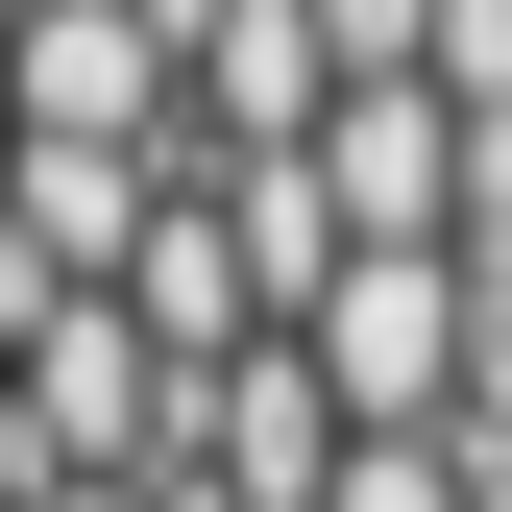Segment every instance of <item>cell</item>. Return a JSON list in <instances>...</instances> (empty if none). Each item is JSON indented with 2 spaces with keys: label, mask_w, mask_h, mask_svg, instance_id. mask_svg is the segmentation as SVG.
<instances>
[{
  "label": "cell",
  "mask_w": 512,
  "mask_h": 512,
  "mask_svg": "<svg viewBox=\"0 0 512 512\" xmlns=\"http://www.w3.org/2000/svg\"><path fill=\"white\" fill-rule=\"evenodd\" d=\"M293 342H317V391H342L366 439H464V391H488V269H464V244H366Z\"/></svg>",
  "instance_id": "cell-1"
},
{
  "label": "cell",
  "mask_w": 512,
  "mask_h": 512,
  "mask_svg": "<svg viewBox=\"0 0 512 512\" xmlns=\"http://www.w3.org/2000/svg\"><path fill=\"white\" fill-rule=\"evenodd\" d=\"M342 391H317V342H244V366H196V464H220V512H317L342 488Z\"/></svg>",
  "instance_id": "cell-2"
},
{
  "label": "cell",
  "mask_w": 512,
  "mask_h": 512,
  "mask_svg": "<svg viewBox=\"0 0 512 512\" xmlns=\"http://www.w3.org/2000/svg\"><path fill=\"white\" fill-rule=\"evenodd\" d=\"M317 171H342V244H464V98L439 74H366L317 122Z\"/></svg>",
  "instance_id": "cell-3"
},
{
  "label": "cell",
  "mask_w": 512,
  "mask_h": 512,
  "mask_svg": "<svg viewBox=\"0 0 512 512\" xmlns=\"http://www.w3.org/2000/svg\"><path fill=\"white\" fill-rule=\"evenodd\" d=\"M317 512H488V488H464V439H342Z\"/></svg>",
  "instance_id": "cell-4"
},
{
  "label": "cell",
  "mask_w": 512,
  "mask_h": 512,
  "mask_svg": "<svg viewBox=\"0 0 512 512\" xmlns=\"http://www.w3.org/2000/svg\"><path fill=\"white\" fill-rule=\"evenodd\" d=\"M317 25H342V98L366 74H439V0H317Z\"/></svg>",
  "instance_id": "cell-5"
}]
</instances>
